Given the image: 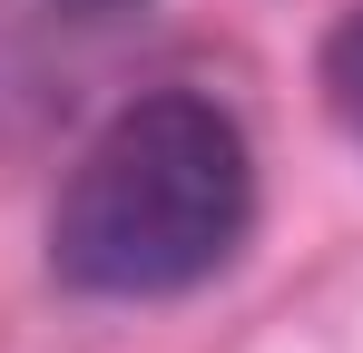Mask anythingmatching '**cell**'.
I'll use <instances>...</instances> for the list:
<instances>
[{
  "label": "cell",
  "instance_id": "2",
  "mask_svg": "<svg viewBox=\"0 0 363 353\" xmlns=\"http://www.w3.org/2000/svg\"><path fill=\"white\" fill-rule=\"evenodd\" d=\"M324 99H334V118H344V138L363 147V10H344L334 40H324Z\"/></svg>",
  "mask_w": 363,
  "mask_h": 353
},
{
  "label": "cell",
  "instance_id": "1",
  "mask_svg": "<svg viewBox=\"0 0 363 353\" xmlns=\"http://www.w3.org/2000/svg\"><path fill=\"white\" fill-rule=\"evenodd\" d=\"M245 226H255L245 128L196 89H157L79 147L50 206V265L79 294L147 304V294L206 285L245 245Z\"/></svg>",
  "mask_w": 363,
  "mask_h": 353
},
{
  "label": "cell",
  "instance_id": "3",
  "mask_svg": "<svg viewBox=\"0 0 363 353\" xmlns=\"http://www.w3.org/2000/svg\"><path fill=\"white\" fill-rule=\"evenodd\" d=\"M60 10H128V0H60Z\"/></svg>",
  "mask_w": 363,
  "mask_h": 353
}]
</instances>
